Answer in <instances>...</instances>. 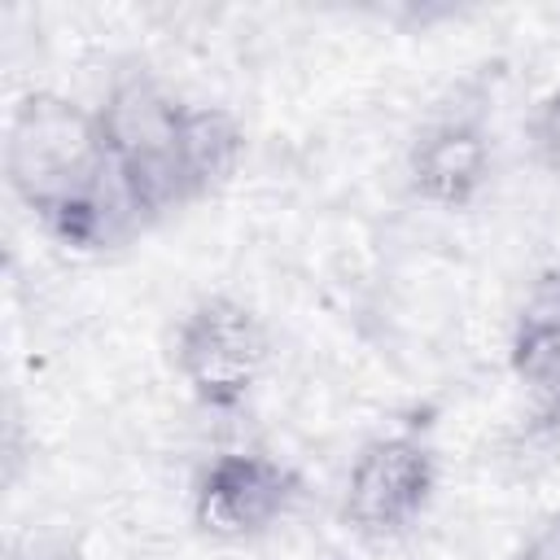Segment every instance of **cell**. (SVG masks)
Listing matches in <instances>:
<instances>
[{
    "instance_id": "cell-9",
    "label": "cell",
    "mask_w": 560,
    "mask_h": 560,
    "mask_svg": "<svg viewBox=\"0 0 560 560\" xmlns=\"http://www.w3.org/2000/svg\"><path fill=\"white\" fill-rule=\"evenodd\" d=\"M529 136H534V153H538V162H542L551 175H560V92H551V96L534 109V118H529Z\"/></svg>"
},
{
    "instance_id": "cell-3",
    "label": "cell",
    "mask_w": 560,
    "mask_h": 560,
    "mask_svg": "<svg viewBox=\"0 0 560 560\" xmlns=\"http://www.w3.org/2000/svg\"><path fill=\"white\" fill-rule=\"evenodd\" d=\"M171 363L197 407L241 411L267 376L271 332L249 302L232 293H206L179 315Z\"/></svg>"
},
{
    "instance_id": "cell-1",
    "label": "cell",
    "mask_w": 560,
    "mask_h": 560,
    "mask_svg": "<svg viewBox=\"0 0 560 560\" xmlns=\"http://www.w3.org/2000/svg\"><path fill=\"white\" fill-rule=\"evenodd\" d=\"M4 179L35 223L70 249L105 254L149 228L109 162L96 105L66 92L35 88L18 96L4 131Z\"/></svg>"
},
{
    "instance_id": "cell-4",
    "label": "cell",
    "mask_w": 560,
    "mask_h": 560,
    "mask_svg": "<svg viewBox=\"0 0 560 560\" xmlns=\"http://www.w3.org/2000/svg\"><path fill=\"white\" fill-rule=\"evenodd\" d=\"M438 477L442 464L429 438H420L416 429L376 433L354 451L346 468L337 516L350 534L368 542L402 538L433 508Z\"/></svg>"
},
{
    "instance_id": "cell-6",
    "label": "cell",
    "mask_w": 560,
    "mask_h": 560,
    "mask_svg": "<svg viewBox=\"0 0 560 560\" xmlns=\"http://www.w3.org/2000/svg\"><path fill=\"white\" fill-rule=\"evenodd\" d=\"M494 171V140L472 114H442L424 122L402 158L407 192L433 210H468Z\"/></svg>"
},
{
    "instance_id": "cell-8",
    "label": "cell",
    "mask_w": 560,
    "mask_h": 560,
    "mask_svg": "<svg viewBox=\"0 0 560 560\" xmlns=\"http://www.w3.org/2000/svg\"><path fill=\"white\" fill-rule=\"evenodd\" d=\"M245 158V122L228 105L210 101H188L179 118V140H175V179L184 201H201L219 192Z\"/></svg>"
},
{
    "instance_id": "cell-2",
    "label": "cell",
    "mask_w": 560,
    "mask_h": 560,
    "mask_svg": "<svg viewBox=\"0 0 560 560\" xmlns=\"http://www.w3.org/2000/svg\"><path fill=\"white\" fill-rule=\"evenodd\" d=\"M184 109H188V96H179L171 83H162L144 66L118 70L96 105L109 162L118 166L149 228L166 219L171 210L188 206L175 179V140H179Z\"/></svg>"
},
{
    "instance_id": "cell-10",
    "label": "cell",
    "mask_w": 560,
    "mask_h": 560,
    "mask_svg": "<svg viewBox=\"0 0 560 560\" xmlns=\"http://www.w3.org/2000/svg\"><path fill=\"white\" fill-rule=\"evenodd\" d=\"M516 560H560V512H551L521 547Z\"/></svg>"
},
{
    "instance_id": "cell-5",
    "label": "cell",
    "mask_w": 560,
    "mask_h": 560,
    "mask_svg": "<svg viewBox=\"0 0 560 560\" xmlns=\"http://www.w3.org/2000/svg\"><path fill=\"white\" fill-rule=\"evenodd\" d=\"M302 477L254 446L219 451L192 481V525L214 542H254L271 534L298 503Z\"/></svg>"
},
{
    "instance_id": "cell-7",
    "label": "cell",
    "mask_w": 560,
    "mask_h": 560,
    "mask_svg": "<svg viewBox=\"0 0 560 560\" xmlns=\"http://www.w3.org/2000/svg\"><path fill=\"white\" fill-rule=\"evenodd\" d=\"M508 368L547 416H560V262H547L525 289L508 337Z\"/></svg>"
}]
</instances>
